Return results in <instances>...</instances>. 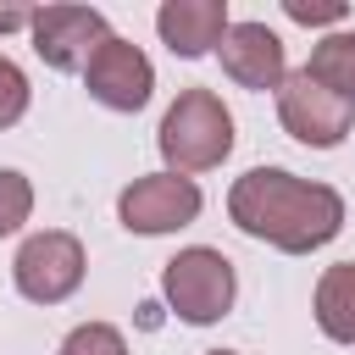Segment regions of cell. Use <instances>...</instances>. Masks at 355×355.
Listing matches in <instances>:
<instances>
[{"mask_svg":"<svg viewBox=\"0 0 355 355\" xmlns=\"http://www.w3.org/2000/svg\"><path fill=\"white\" fill-rule=\"evenodd\" d=\"M83 89H89V100L105 105V111H144L150 94H155V67H150V55H144L133 39L111 33V39L89 55Z\"/></svg>","mask_w":355,"mask_h":355,"instance_id":"8","label":"cell"},{"mask_svg":"<svg viewBox=\"0 0 355 355\" xmlns=\"http://www.w3.org/2000/svg\"><path fill=\"white\" fill-rule=\"evenodd\" d=\"M55 355H128V338H122V327H111V322H78V327L61 338Z\"/></svg>","mask_w":355,"mask_h":355,"instance_id":"13","label":"cell"},{"mask_svg":"<svg viewBox=\"0 0 355 355\" xmlns=\"http://www.w3.org/2000/svg\"><path fill=\"white\" fill-rule=\"evenodd\" d=\"M227 216L239 233L283 255H311L344 233V194L333 183H311L283 166H250L227 189Z\"/></svg>","mask_w":355,"mask_h":355,"instance_id":"1","label":"cell"},{"mask_svg":"<svg viewBox=\"0 0 355 355\" xmlns=\"http://www.w3.org/2000/svg\"><path fill=\"white\" fill-rule=\"evenodd\" d=\"M233 17H227V0H166L155 11V33L172 55L183 61H200L211 50H222Z\"/></svg>","mask_w":355,"mask_h":355,"instance_id":"10","label":"cell"},{"mask_svg":"<svg viewBox=\"0 0 355 355\" xmlns=\"http://www.w3.org/2000/svg\"><path fill=\"white\" fill-rule=\"evenodd\" d=\"M161 294H166V305H172L178 322L211 327V322H222V316L233 311L239 272H233V261H227L222 250L189 244V250H178V255L161 266Z\"/></svg>","mask_w":355,"mask_h":355,"instance_id":"3","label":"cell"},{"mask_svg":"<svg viewBox=\"0 0 355 355\" xmlns=\"http://www.w3.org/2000/svg\"><path fill=\"white\" fill-rule=\"evenodd\" d=\"M316 327L333 344H355V261H333L316 277Z\"/></svg>","mask_w":355,"mask_h":355,"instance_id":"11","label":"cell"},{"mask_svg":"<svg viewBox=\"0 0 355 355\" xmlns=\"http://www.w3.org/2000/svg\"><path fill=\"white\" fill-rule=\"evenodd\" d=\"M305 72H311L322 89H333L338 100H349V105H355V28L322 33V39L311 44V61H305Z\"/></svg>","mask_w":355,"mask_h":355,"instance_id":"12","label":"cell"},{"mask_svg":"<svg viewBox=\"0 0 355 355\" xmlns=\"http://www.w3.org/2000/svg\"><path fill=\"white\" fill-rule=\"evenodd\" d=\"M277 122L288 139H300L305 150H338L349 139V122H355V105L338 100L333 89H322L305 67L277 89Z\"/></svg>","mask_w":355,"mask_h":355,"instance_id":"6","label":"cell"},{"mask_svg":"<svg viewBox=\"0 0 355 355\" xmlns=\"http://www.w3.org/2000/svg\"><path fill=\"white\" fill-rule=\"evenodd\" d=\"M33 216V183L17 166H0V239H11Z\"/></svg>","mask_w":355,"mask_h":355,"instance_id":"14","label":"cell"},{"mask_svg":"<svg viewBox=\"0 0 355 355\" xmlns=\"http://www.w3.org/2000/svg\"><path fill=\"white\" fill-rule=\"evenodd\" d=\"M216 55H222V72L239 89L266 94V89H283L288 83V50H283V39L266 22H233Z\"/></svg>","mask_w":355,"mask_h":355,"instance_id":"9","label":"cell"},{"mask_svg":"<svg viewBox=\"0 0 355 355\" xmlns=\"http://www.w3.org/2000/svg\"><path fill=\"white\" fill-rule=\"evenodd\" d=\"M283 17L300 22V28H333L338 33V22L349 17V6L344 0H283Z\"/></svg>","mask_w":355,"mask_h":355,"instance_id":"16","label":"cell"},{"mask_svg":"<svg viewBox=\"0 0 355 355\" xmlns=\"http://www.w3.org/2000/svg\"><path fill=\"white\" fill-rule=\"evenodd\" d=\"M28 33H33V55L50 72H83L89 55L111 39L105 11H94V6H44V11H33Z\"/></svg>","mask_w":355,"mask_h":355,"instance_id":"7","label":"cell"},{"mask_svg":"<svg viewBox=\"0 0 355 355\" xmlns=\"http://www.w3.org/2000/svg\"><path fill=\"white\" fill-rule=\"evenodd\" d=\"M33 22V11H17V6H0V33H17V28H28Z\"/></svg>","mask_w":355,"mask_h":355,"instance_id":"17","label":"cell"},{"mask_svg":"<svg viewBox=\"0 0 355 355\" xmlns=\"http://www.w3.org/2000/svg\"><path fill=\"white\" fill-rule=\"evenodd\" d=\"M83 272H89V255L78 244V233L67 227H44V233H28L17 261H11V283L22 300L33 305H61L83 288Z\"/></svg>","mask_w":355,"mask_h":355,"instance_id":"4","label":"cell"},{"mask_svg":"<svg viewBox=\"0 0 355 355\" xmlns=\"http://www.w3.org/2000/svg\"><path fill=\"white\" fill-rule=\"evenodd\" d=\"M155 144H161L166 172H183V178L189 172H211V166H222L233 155V111L211 89H183L166 105Z\"/></svg>","mask_w":355,"mask_h":355,"instance_id":"2","label":"cell"},{"mask_svg":"<svg viewBox=\"0 0 355 355\" xmlns=\"http://www.w3.org/2000/svg\"><path fill=\"white\" fill-rule=\"evenodd\" d=\"M28 100H33L28 72H22L11 55H0V128H17V122L28 116Z\"/></svg>","mask_w":355,"mask_h":355,"instance_id":"15","label":"cell"},{"mask_svg":"<svg viewBox=\"0 0 355 355\" xmlns=\"http://www.w3.org/2000/svg\"><path fill=\"white\" fill-rule=\"evenodd\" d=\"M200 211H205V194H200V183L183 178V172H144V178H133V183L116 194V222H122L128 233H144V239L178 233V227H189Z\"/></svg>","mask_w":355,"mask_h":355,"instance_id":"5","label":"cell"},{"mask_svg":"<svg viewBox=\"0 0 355 355\" xmlns=\"http://www.w3.org/2000/svg\"><path fill=\"white\" fill-rule=\"evenodd\" d=\"M205 355H239V349H205Z\"/></svg>","mask_w":355,"mask_h":355,"instance_id":"18","label":"cell"}]
</instances>
